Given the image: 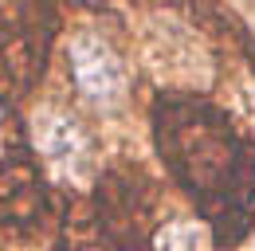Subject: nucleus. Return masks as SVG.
Segmentation results:
<instances>
[{
	"mask_svg": "<svg viewBox=\"0 0 255 251\" xmlns=\"http://www.w3.org/2000/svg\"><path fill=\"white\" fill-rule=\"evenodd\" d=\"M51 16L28 4L0 8V98H16L39 79L47 59Z\"/></svg>",
	"mask_w": 255,
	"mask_h": 251,
	"instance_id": "obj_2",
	"label": "nucleus"
},
{
	"mask_svg": "<svg viewBox=\"0 0 255 251\" xmlns=\"http://www.w3.org/2000/svg\"><path fill=\"white\" fill-rule=\"evenodd\" d=\"M153 145L173 181L208 216L212 240L232 248L252 228L255 141L228 114L192 94H161L153 102Z\"/></svg>",
	"mask_w": 255,
	"mask_h": 251,
	"instance_id": "obj_1",
	"label": "nucleus"
},
{
	"mask_svg": "<svg viewBox=\"0 0 255 251\" xmlns=\"http://www.w3.org/2000/svg\"><path fill=\"white\" fill-rule=\"evenodd\" d=\"M43 185L24 153L0 157V228H28L39 220Z\"/></svg>",
	"mask_w": 255,
	"mask_h": 251,
	"instance_id": "obj_5",
	"label": "nucleus"
},
{
	"mask_svg": "<svg viewBox=\"0 0 255 251\" xmlns=\"http://www.w3.org/2000/svg\"><path fill=\"white\" fill-rule=\"evenodd\" d=\"M63 251H126L118 240H114V232L102 224V220H71L63 232Z\"/></svg>",
	"mask_w": 255,
	"mask_h": 251,
	"instance_id": "obj_7",
	"label": "nucleus"
},
{
	"mask_svg": "<svg viewBox=\"0 0 255 251\" xmlns=\"http://www.w3.org/2000/svg\"><path fill=\"white\" fill-rule=\"evenodd\" d=\"M153 251H216V240L204 224L173 220L153 236Z\"/></svg>",
	"mask_w": 255,
	"mask_h": 251,
	"instance_id": "obj_6",
	"label": "nucleus"
},
{
	"mask_svg": "<svg viewBox=\"0 0 255 251\" xmlns=\"http://www.w3.org/2000/svg\"><path fill=\"white\" fill-rule=\"evenodd\" d=\"M35 149L43 153L47 165H55L67 177H83L91 169V153H95L87 126L75 114H67V110L39 114V122H35Z\"/></svg>",
	"mask_w": 255,
	"mask_h": 251,
	"instance_id": "obj_4",
	"label": "nucleus"
},
{
	"mask_svg": "<svg viewBox=\"0 0 255 251\" xmlns=\"http://www.w3.org/2000/svg\"><path fill=\"white\" fill-rule=\"evenodd\" d=\"M67 67H71V83L87 102H95L98 110H114L129 91V71L122 55L91 31H79L67 43Z\"/></svg>",
	"mask_w": 255,
	"mask_h": 251,
	"instance_id": "obj_3",
	"label": "nucleus"
}]
</instances>
